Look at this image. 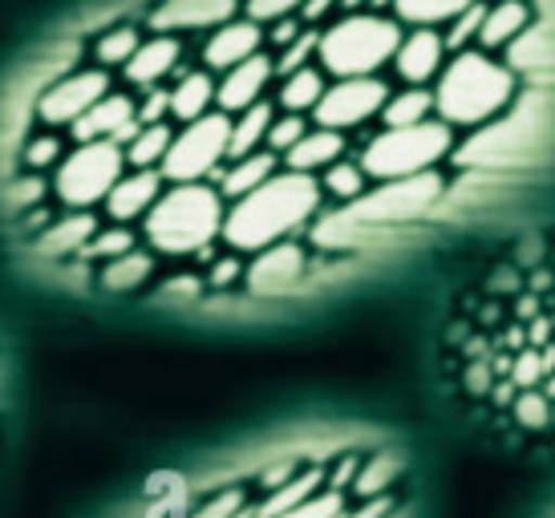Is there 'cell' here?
Instances as JSON below:
<instances>
[{
	"label": "cell",
	"instance_id": "cell-38",
	"mask_svg": "<svg viewBox=\"0 0 555 518\" xmlns=\"http://www.w3.org/2000/svg\"><path fill=\"white\" fill-rule=\"evenodd\" d=\"M247 515V494L240 487L219 490L207 503H199L195 510H186L183 518H244Z\"/></svg>",
	"mask_w": 555,
	"mask_h": 518
},
{
	"label": "cell",
	"instance_id": "cell-7",
	"mask_svg": "<svg viewBox=\"0 0 555 518\" xmlns=\"http://www.w3.org/2000/svg\"><path fill=\"white\" fill-rule=\"evenodd\" d=\"M126 174V154L114 142H78L53 170V195L69 211H90L106 203L114 183Z\"/></svg>",
	"mask_w": 555,
	"mask_h": 518
},
{
	"label": "cell",
	"instance_id": "cell-43",
	"mask_svg": "<svg viewBox=\"0 0 555 518\" xmlns=\"http://www.w3.org/2000/svg\"><path fill=\"white\" fill-rule=\"evenodd\" d=\"M170 114V98H167V90L158 86V90H146V98L139 102V126H155V122H163Z\"/></svg>",
	"mask_w": 555,
	"mask_h": 518
},
{
	"label": "cell",
	"instance_id": "cell-19",
	"mask_svg": "<svg viewBox=\"0 0 555 518\" xmlns=\"http://www.w3.org/2000/svg\"><path fill=\"white\" fill-rule=\"evenodd\" d=\"M527 29H531V4L527 0H494V4H487L475 49L478 53H494V49L519 46V37Z\"/></svg>",
	"mask_w": 555,
	"mask_h": 518
},
{
	"label": "cell",
	"instance_id": "cell-11",
	"mask_svg": "<svg viewBox=\"0 0 555 518\" xmlns=\"http://www.w3.org/2000/svg\"><path fill=\"white\" fill-rule=\"evenodd\" d=\"M393 74L401 86L414 90H430V81H438L442 65H447V46H442V29H410L401 33V46L393 53Z\"/></svg>",
	"mask_w": 555,
	"mask_h": 518
},
{
	"label": "cell",
	"instance_id": "cell-41",
	"mask_svg": "<svg viewBox=\"0 0 555 518\" xmlns=\"http://www.w3.org/2000/svg\"><path fill=\"white\" fill-rule=\"evenodd\" d=\"M305 0H244V16L256 25H276L288 16H300Z\"/></svg>",
	"mask_w": 555,
	"mask_h": 518
},
{
	"label": "cell",
	"instance_id": "cell-48",
	"mask_svg": "<svg viewBox=\"0 0 555 518\" xmlns=\"http://www.w3.org/2000/svg\"><path fill=\"white\" fill-rule=\"evenodd\" d=\"M519 368H524V373H515V381L535 385V377H540V373H535V368H540V361H535V352H527L524 361H519Z\"/></svg>",
	"mask_w": 555,
	"mask_h": 518
},
{
	"label": "cell",
	"instance_id": "cell-47",
	"mask_svg": "<svg viewBox=\"0 0 555 518\" xmlns=\"http://www.w3.org/2000/svg\"><path fill=\"white\" fill-rule=\"evenodd\" d=\"M337 4H340V0H305V9H300V21H305V25H317V21H321L324 13H333Z\"/></svg>",
	"mask_w": 555,
	"mask_h": 518
},
{
	"label": "cell",
	"instance_id": "cell-37",
	"mask_svg": "<svg viewBox=\"0 0 555 518\" xmlns=\"http://www.w3.org/2000/svg\"><path fill=\"white\" fill-rule=\"evenodd\" d=\"M317 37H321L317 29H305L293 46L280 49V57L272 62L276 65V77H288V74H296V69H305V65H317Z\"/></svg>",
	"mask_w": 555,
	"mask_h": 518
},
{
	"label": "cell",
	"instance_id": "cell-33",
	"mask_svg": "<svg viewBox=\"0 0 555 518\" xmlns=\"http://www.w3.org/2000/svg\"><path fill=\"white\" fill-rule=\"evenodd\" d=\"M317 183H321L324 195L340 198V203H353V198H361L370 191V179H365L361 163H349V158H340V163H333L328 170H321Z\"/></svg>",
	"mask_w": 555,
	"mask_h": 518
},
{
	"label": "cell",
	"instance_id": "cell-17",
	"mask_svg": "<svg viewBox=\"0 0 555 518\" xmlns=\"http://www.w3.org/2000/svg\"><path fill=\"white\" fill-rule=\"evenodd\" d=\"M163 191H167V186H163V174H158V170H126L102 207H106V215L114 223L130 228L134 219H146V215H151V207L158 203Z\"/></svg>",
	"mask_w": 555,
	"mask_h": 518
},
{
	"label": "cell",
	"instance_id": "cell-30",
	"mask_svg": "<svg viewBox=\"0 0 555 518\" xmlns=\"http://www.w3.org/2000/svg\"><path fill=\"white\" fill-rule=\"evenodd\" d=\"M170 138H175V130H170L167 122L139 126V130H134V138H130V142L122 146L126 167L158 170V167H163V158H167V151H170Z\"/></svg>",
	"mask_w": 555,
	"mask_h": 518
},
{
	"label": "cell",
	"instance_id": "cell-42",
	"mask_svg": "<svg viewBox=\"0 0 555 518\" xmlns=\"http://www.w3.org/2000/svg\"><path fill=\"white\" fill-rule=\"evenodd\" d=\"M515 417L524 422L527 429H543V426H552V401L540 393H527L515 401Z\"/></svg>",
	"mask_w": 555,
	"mask_h": 518
},
{
	"label": "cell",
	"instance_id": "cell-15",
	"mask_svg": "<svg viewBox=\"0 0 555 518\" xmlns=\"http://www.w3.org/2000/svg\"><path fill=\"white\" fill-rule=\"evenodd\" d=\"M272 77H276V65H272L268 53H256L251 62L235 65V69H228V74H219L216 109L219 114H228V118L251 109L256 102H263V90L272 86Z\"/></svg>",
	"mask_w": 555,
	"mask_h": 518
},
{
	"label": "cell",
	"instance_id": "cell-45",
	"mask_svg": "<svg viewBox=\"0 0 555 518\" xmlns=\"http://www.w3.org/2000/svg\"><path fill=\"white\" fill-rule=\"evenodd\" d=\"M240 275H244V263H240L235 256H228V259H219L216 268H211L207 284H211V288H232Z\"/></svg>",
	"mask_w": 555,
	"mask_h": 518
},
{
	"label": "cell",
	"instance_id": "cell-6",
	"mask_svg": "<svg viewBox=\"0 0 555 518\" xmlns=\"http://www.w3.org/2000/svg\"><path fill=\"white\" fill-rule=\"evenodd\" d=\"M454 146V130L438 118H426L417 126H401V130H382L377 138L365 142L361 151V170L365 179L377 183H401V179H417L434 170Z\"/></svg>",
	"mask_w": 555,
	"mask_h": 518
},
{
	"label": "cell",
	"instance_id": "cell-35",
	"mask_svg": "<svg viewBox=\"0 0 555 518\" xmlns=\"http://www.w3.org/2000/svg\"><path fill=\"white\" fill-rule=\"evenodd\" d=\"M482 16H487V0H478V4H470L463 16H454V21H450L447 33H442V46H447V53L475 49L478 29H482Z\"/></svg>",
	"mask_w": 555,
	"mask_h": 518
},
{
	"label": "cell",
	"instance_id": "cell-25",
	"mask_svg": "<svg viewBox=\"0 0 555 518\" xmlns=\"http://www.w3.org/2000/svg\"><path fill=\"white\" fill-rule=\"evenodd\" d=\"M324 86H328V77H324L321 65H305V69H296V74L280 77V93H276V106L284 114H300V118H309L317 102L324 98Z\"/></svg>",
	"mask_w": 555,
	"mask_h": 518
},
{
	"label": "cell",
	"instance_id": "cell-49",
	"mask_svg": "<svg viewBox=\"0 0 555 518\" xmlns=\"http://www.w3.org/2000/svg\"><path fill=\"white\" fill-rule=\"evenodd\" d=\"M361 4H370V0H340V9H349V13H357Z\"/></svg>",
	"mask_w": 555,
	"mask_h": 518
},
{
	"label": "cell",
	"instance_id": "cell-5",
	"mask_svg": "<svg viewBox=\"0 0 555 518\" xmlns=\"http://www.w3.org/2000/svg\"><path fill=\"white\" fill-rule=\"evenodd\" d=\"M401 25L382 13H349L337 16L317 37V65L328 81L340 77H377L393 62L401 46Z\"/></svg>",
	"mask_w": 555,
	"mask_h": 518
},
{
	"label": "cell",
	"instance_id": "cell-14",
	"mask_svg": "<svg viewBox=\"0 0 555 518\" xmlns=\"http://www.w3.org/2000/svg\"><path fill=\"white\" fill-rule=\"evenodd\" d=\"M244 0H158L151 13V29L179 37V33H199V29H219L235 21Z\"/></svg>",
	"mask_w": 555,
	"mask_h": 518
},
{
	"label": "cell",
	"instance_id": "cell-13",
	"mask_svg": "<svg viewBox=\"0 0 555 518\" xmlns=\"http://www.w3.org/2000/svg\"><path fill=\"white\" fill-rule=\"evenodd\" d=\"M263 46H268L263 25L247 21V16H235L228 25L211 29L207 46H203V69H207V74H228L235 65L251 62L256 53H263Z\"/></svg>",
	"mask_w": 555,
	"mask_h": 518
},
{
	"label": "cell",
	"instance_id": "cell-32",
	"mask_svg": "<svg viewBox=\"0 0 555 518\" xmlns=\"http://www.w3.org/2000/svg\"><path fill=\"white\" fill-rule=\"evenodd\" d=\"M139 46L142 37L134 25H114V29H106L93 41V62H98V69H118V65H126L134 57Z\"/></svg>",
	"mask_w": 555,
	"mask_h": 518
},
{
	"label": "cell",
	"instance_id": "cell-4",
	"mask_svg": "<svg viewBox=\"0 0 555 518\" xmlns=\"http://www.w3.org/2000/svg\"><path fill=\"white\" fill-rule=\"evenodd\" d=\"M228 198L211 183H170L142 219L146 244L158 256H195L223 235Z\"/></svg>",
	"mask_w": 555,
	"mask_h": 518
},
{
	"label": "cell",
	"instance_id": "cell-23",
	"mask_svg": "<svg viewBox=\"0 0 555 518\" xmlns=\"http://www.w3.org/2000/svg\"><path fill=\"white\" fill-rule=\"evenodd\" d=\"M167 98L175 122H195V118L216 109V77L207 74V69H191V74L175 81V90H167Z\"/></svg>",
	"mask_w": 555,
	"mask_h": 518
},
{
	"label": "cell",
	"instance_id": "cell-46",
	"mask_svg": "<svg viewBox=\"0 0 555 518\" xmlns=\"http://www.w3.org/2000/svg\"><path fill=\"white\" fill-rule=\"evenodd\" d=\"M300 25H305V21H300V16H288V21H276V29H272V37H268V41H272V46H293L296 37H300Z\"/></svg>",
	"mask_w": 555,
	"mask_h": 518
},
{
	"label": "cell",
	"instance_id": "cell-40",
	"mask_svg": "<svg viewBox=\"0 0 555 518\" xmlns=\"http://www.w3.org/2000/svg\"><path fill=\"white\" fill-rule=\"evenodd\" d=\"M345 506L349 503H345V494H340V490L324 487L321 494H312L309 503L293 506V510H284V515H276V518H340Z\"/></svg>",
	"mask_w": 555,
	"mask_h": 518
},
{
	"label": "cell",
	"instance_id": "cell-9",
	"mask_svg": "<svg viewBox=\"0 0 555 518\" xmlns=\"http://www.w3.org/2000/svg\"><path fill=\"white\" fill-rule=\"evenodd\" d=\"M389 98V81L382 77H340L324 86V98L312 109V122L321 130H357V126L373 122Z\"/></svg>",
	"mask_w": 555,
	"mask_h": 518
},
{
	"label": "cell",
	"instance_id": "cell-39",
	"mask_svg": "<svg viewBox=\"0 0 555 518\" xmlns=\"http://www.w3.org/2000/svg\"><path fill=\"white\" fill-rule=\"evenodd\" d=\"M21 158H25V167L29 170H49V167H57L65 158V146H62V138L57 134H37L25 142V151H21Z\"/></svg>",
	"mask_w": 555,
	"mask_h": 518
},
{
	"label": "cell",
	"instance_id": "cell-27",
	"mask_svg": "<svg viewBox=\"0 0 555 518\" xmlns=\"http://www.w3.org/2000/svg\"><path fill=\"white\" fill-rule=\"evenodd\" d=\"M478 0H393V21L410 29H442Z\"/></svg>",
	"mask_w": 555,
	"mask_h": 518
},
{
	"label": "cell",
	"instance_id": "cell-22",
	"mask_svg": "<svg viewBox=\"0 0 555 518\" xmlns=\"http://www.w3.org/2000/svg\"><path fill=\"white\" fill-rule=\"evenodd\" d=\"M280 167V158L272 151H256V154H247V158H235V163H223V170H219L216 179V191L223 198H244L247 191H256L260 183H268L272 174H276Z\"/></svg>",
	"mask_w": 555,
	"mask_h": 518
},
{
	"label": "cell",
	"instance_id": "cell-44",
	"mask_svg": "<svg viewBox=\"0 0 555 518\" xmlns=\"http://www.w3.org/2000/svg\"><path fill=\"white\" fill-rule=\"evenodd\" d=\"M389 515H393V498L389 494H382V498H361L357 510H349V506L340 510V518H389Z\"/></svg>",
	"mask_w": 555,
	"mask_h": 518
},
{
	"label": "cell",
	"instance_id": "cell-3",
	"mask_svg": "<svg viewBox=\"0 0 555 518\" xmlns=\"http://www.w3.org/2000/svg\"><path fill=\"white\" fill-rule=\"evenodd\" d=\"M438 198H442V179L434 170L417 174V179H401V183H382L377 191L353 198L345 211L328 215L317 228V244L357 247V239H365V235H386L417 215H426Z\"/></svg>",
	"mask_w": 555,
	"mask_h": 518
},
{
	"label": "cell",
	"instance_id": "cell-31",
	"mask_svg": "<svg viewBox=\"0 0 555 518\" xmlns=\"http://www.w3.org/2000/svg\"><path fill=\"white\" fill-rule=\"evenodd\" d=\"M151 275H155V256H151V251H142V247H134V251L109 259L106 268H102V288L106 292H134V288H142Z\"/></svg>",
	"mask_w": 555,
	"mask_h": 518
},
{
	"label": "cell",
	"instance_id": "cell-16",
	"mask_svg": "<svg viewBox=\"0 0 555 518\" xmlns=\"http://www.w3.org/2000/svg\"><path fill=\"white\" fill-rule=\"evenodd\" d=\"M309 268V256H305V247L293 244V239H284V244L268 247V251H256L251 256V268H244V280L247 288L256 292H288L305 275Z\"/></svg>",
	"mask_w": 555,
	"mask_h": 518
},
{
	"label": "cell",
	"instance_id": "cell-12",
	"mask_svg": "<svg viewBox=\"0 0 555 518\" xmlns=\"http://www.w3.org/2000/svg\"><path fill=\"white\" fill-rule=\"evenodd\" d=\"M78 142H114L126 146L134 130H139V102L130 93L109 90L98 106H90V114H81L78 122L69 126Z\"/></svg>",
	"mask_w": 555,
	"mask_h": 518
},
{
	"label": "cell",
	"instance_id": "cell-26",
	"mask_svg": "<svg viewBox=\"0 0 555 518\" xmlns=\"http://www.w3.org/2000/svg\"><path fill=\"white\" fill-rule=\"evenodd\" d=\"M272 118H276V106H272V102H256L251 109L235 114L232 134H228V163L263 151V138H268V126H272Z\"/></svg>",
	"mask_w": 555,
	"mask_h": 518
},
{
	"label": "cell",
	"instance_id": "cell-36",
	"mask_svg": "<svg viewBox=\"0 0 555 518\" xmlns=\"http://www.w3.org/2000/svg\"><path fill=\"white\" fill-rule=\"evenodd\" d=\"M305 130H309V122H305L300 114H276L272 126H268V138H263V151H272L276 158H284V154L305 138Z\"/></svg>",
	"mask_w": 555,
	"mask_h": 518
},
{
	"label": "cell",
	"instance_id": "cell-28",
	"mask_svg": "<svg viewBox=\"0 0 555 518\" xmlns=\"http://www.w3.org/2000/svg\"><path fill=\"white\" fill-rule=\"evenodd\" d=\"M382 126L386 130H401V126H417L434 118V93L430 90H414V86H401V90H389L386 106H382Z\"/></svg>",
	"mask_w": 555,
	"mask_h": 518
},
{
	"label": "cell",
	"instance_id": "cell-29",
	"mask_svg": "<svg viewBox=\"0 0 555 518\" xmlns=\"http://www.w3.org/2000/svg\"><path fill=\"white\" fill-rule=\"evenodd\" d=\"M398 478H401V462L393 454L357 457L349 494H357V498H382V494H389V487H393Z\"/></svg>",
	"mask_w": 555,
	"mask_h": 518
},
{
	"label": "cell",
	"instance_id": "cell-1",
	"mask_svg": "<svg viewBox=\"0 0 555 518\" xmlns=\"http://www.w3.org/2000/svg\"><path fill=\"white\" fill-rule=\"evenodd\" d=\"M321 183L312 174H296V170H276L268 183L235 198L228 215H223V244L235 256H256L268 247L293 239L296 231L312 223L321 211Z\"/></svg>",
	"mask_w": 555,
	"mask_h": 518
},
{
	"label": "cell",
	"instance_id": "cell-8",
	"mask_svg": "<svg viewBox=\"0 0 555 518\" xmlns=\"http://www.w3.org/2000/svg\"><path fill=\"white\" fill-rule=\"evenodd\" d=\"M228 134H232V118L219 114V109L186 122L179 134L170 138V151L158 167L163 183H207V179H216L228 163Z\"/></svg>",
	"mask_w": 555,
	"mask_h": 518
},
{
	"label": "cell",
	"instance_id": "cell-24",
	"mask_svg": "<svg viewBox=\"0 0 555 518\" xmlns=\"http://www.w3.org/2000/svg\"><path fill=\"white\" fill-rule=\"evenodd\" d=\"M324 490V470L321 466H296L280 487L268 490V498L256 506V518H276L284 510H293V506L309 503L312 494H321Z\"/></svg>",
	"mask_w": 555,
	"mask_h": 518
},
{
	"label": "cell",
	"instance_id": "cell-21",
	"mask_svg": "<svg viewBox=\"0 0 555 518\" xmlns=\"http://www.w3.org/2000/svg\"><path fill=\"white\" fill-rule=\"evenodd\" d=\"M93 231H98V219H93L90 211H65L62 219H53V223L37 235V251L49 259L81 256L86 244L93 239Z\"/></svg>",
	"mask_w": 555,
	"mask_h": 518
},
{
	"label": "cell",
	"instance_id": "cell-2",
	"mask_svg": "<svg viewBox=\"0 0 555 518\" xmlns=\"http://www.w3.org/2000/svg\"><path fill=\"white\" fill-rule=\"evenodd\" d=\"M434 118L450 130H475V126L499 122L519 98V77L491 53L463 49L454 53L434 81Z\"/></svg>",
	"mask_w": 555,
	"mask_h": 518
},
{
	"label": "cell",
	"instance_id": "cell-50",
	"mask_svg": "<svg viewBox=\"0 0 555 518\" xmlns=\"http://www.w3.org/2000/svg\"><path fill=\"white\" fill-rule=\"evenodd\" d=\"M552 422H555V401H552Z\"/></svg>",
	"mask_w": 555,
	"mask_h": 518
},
{
	"label": "cell",
	"instance_id": "cell-34",
	"mask_svg": "<svg viewBox=\"0 0 555 518\" xmlns=\"http://www.w3.org/2000/svg\"><path fill=\"white\" fill-rule=\"evenodd\" d=\"M139 247V239H134V231L122 228V223H114V228H98L93 231V239L86 244V251L81 256L86 259H102V263H109V259L126 256V251H134Z\"/></svg>",
	"mask_w": 555,
	"mask_h": 518
},
{
	"label": "cell",
	"instance_id": "cell-10",
	"mask_svg": "<svg viewBox=\"0 0 555 518\" xmlns=\"http://www.w3.org/2000/svg\"><path fill=\"white\" fill-rule=\"evenodd\" d=\"M109 93V74L106 69H74L62 74L37 98V118L46 126H74L81 114H90Z\"/></svg>",
	"mask_w": 555,
	"mask_h": 518
},
{
	"label": "cell",
	"instance_id": "cell-20",
	"mask_svg": "<svg viewBox=\"0 0 555 518\" xmlns=\"http://www.w3.org/2000/svg\"><path fill=\"white\" fill-rule=\"evenodd\" d=\"M345 151H349L345 134H337V130H321V126H309L305 138L296 142L293 151L284 154V170H296V174H312V179H317L321 170H328L333 163H340Z\"/></svg>",
	"mask_w": 555,
	"mask_h": 518
},
{
	"label": "cell",
	"instance_id": "cell-18",
	"mask_svg": "<svg viewBox=\"0 0 555 518\" xmlns=\"http://www.w3.org/2000/svg\"><path fill=\"white\" fill-rule=\"evenodd\" d=\"M179 62H183L179 37L155 33V37H146V41L134 49V57H130L122 69H126V81H130L134 90H158V86L179 69Z\"/></svg>",
	"mask_w": 555,
	"mask_h": 518
}]
</instances>
